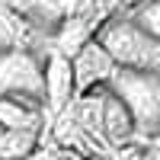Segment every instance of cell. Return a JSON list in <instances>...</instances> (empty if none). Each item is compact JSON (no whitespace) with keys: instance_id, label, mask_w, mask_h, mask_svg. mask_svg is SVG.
I'll use <instances>...</instances> for the list:
<instances>
[{"instance_id":"cell-7","label":"cell","mask_w":160,"mask_h":160,"mask_svg":"<svg viewBox=\"0 0 160 160\" xmlns=\"http://www.w3.org/2000/svg\"><path fill=\"white\" fill-rule=\"evenodd\" d=\"M35 38V32L29 29V22L22 19V13L0 0V55L3 51H19V48H29V42Z\"/></svg>"},{"instance_id":"cell-11","label":"cell","mask_w":160,"mask_h":160,"mask_svg":"<svg viewBox=\"0 0 160 160\" xmlns=\"http://www.w3.org/2000/svg\"><path fill=\"white\" fill-rule=\"evenodd\" d=\"M138 160H160V148H151V151H144Z\"/></svg>"},{"instance_id":"cell-4","label":"cell","mask_w":160,"mask_h":160,"mask_svg":"<svg viewBox=\"0 0 160 160\" xmlns=\"http://www.w3.org/2000/svg\"><path fill=\"white\" fill-rule=\"evenodd\" d=\"M71 64H74L77 96H83V93H90V90H99V87H109L115 80V74H118V64L112 61V55L96 42V38L80 48L71 58Z\"/></svg>"},{"instance_id":"cell-5","label":"cell","mask_w":160,"mask_h":160,"mask_svg":"<svg viewBox=\"0 0 160 160\" xmlns=\"http://www.w3.org/2000/svg\"><path fill=\"white\" fill-rule=\"evenodd\" d=\"M74 99H77L74 64H71V58L48 48V58H45V109L51 115H61L74 106Z\"/></svg>"},{"instance_id":"cell-1","label":"cell","mask_w":160,"mask_h":160,"mask_svg":"<svg viewBox=\"0 0 160 160\" xmlns=\"http://www.w3.org/2000/svg\"><path fill=\"white\" fill-rule=\"evenodd\" d=\"M96 42L112 55L118 71H160V42L131 13L109 16L99 26Z\"/></svg>"},{"instance_id":"cell-8","label":"cell","mask_w":160,"mask_h":160,"mask_svg":"<svg viewBox=\"0 0 160 160\" xmlns=\"http://www.w3.org/2000/svg\"><path fill=\"white\" fill-rule=\"evenodd\" d=\"M45 102L35 99H0V125L7 131H38Z\"/></svg>"},{"instance_id":"cell-9","label":"cell","mask_w":160,"mask_h":160,"mask_svg":"<svg viewBox=\"0 0 160 160\" xmlns=\"http://www.w3.org/2000/svg\"><path fill=\"white\" fill-rule=\"evenodd\" d=\"M144 29H148L157 42H160V0H154V3H148V7H141L138 13H131Z\"/></svg>"},{"instance_id":"cell-2","label":"cell","mask_w":160,"mask_h":160,"mask_svg":"<svg viewBox=\"0 0 160 160\" xmlns=\"http://www.w3.org/2000/svg\"><path fill=\"white\" fill-rule=\"evenodd\" d=\"M109 90L128 106L141 135H160V71H118Z\"/></svg>"},{"instance_id":"cell-6","label":"cell","mask_w":160,"mask_h":160,"mask_svg":"<svg viewBox=\"0 0 160 160\" xmlns=\"http://www.w3.org/2000/svg\"><path fill=\"white\" fill-rule=\"evenodd\" d=\"M135 118H131L128 106L109 90L106 93V106H102V128H99V138L109 141V144H125L131 135H135Z\"/></svg>"},{"instance_id":"cell-14","label":"cell","mask_w":160,"mask_h":160,"mask_svg":"<svg viewBox=\"0 0 160 160\" xmlns=\"http://www.w3.org/2000/svg\"><path fill=\"white\" fill-rule=\"evenodd\" d=\"M3 135H7V128H3V125H0V138H3Z\"/></svg>"},{"instance_id":"cell-12","label":"cell","mask_w":160,"mask_h":160,"mask_svg":"<svg viewBox=\"0 0 160 160\" xmlns=\"http://www.w3.org/2000/svg\"><path fill=\"white\" fill-rule=\"evenodd\" d=\"M68 160H90V157H83V154H74V151H68Z\"/></svg>"},{"instance_id":"cell-10","label":"cell","mask_w":160,"mask_h":160,"mask_svg":"<svg viewBox=\"0 0 160 160\" xmlns=\"http://www.w3.org/2000/svg\"><path fill=\"white\" fill-rule=\"evenodd\" d=\"M148 3H154V0H115V7L118 10H128V13H138L141 7H148Z\"/></svg>"},{"instance_id":"cell-3","label":"cell","mask_w":160,"mask_h":160,"mask_svg":"<svg viewBox=\"0 0 160 160\" xmlns=\"http://www.w3.org/2000/svg\"><path fill=\"white\" fill-rule=\"evenodd\" d=\"M0 99L45 102V64H38L32 48L0 55Z\"/></svg>"},{"instance_id":"cell-13","label":"cell","mask_w":160,"mask_h":160,"mask_svg":"<svg viewBox=\"0 0 160 160\" xmlns=\"http://www.w3.org/2000/svg\"><path fill=\"white\" fill-rule=\"evenodd\" d=\"M26 160H42V151H35L32 157H26Z\"/></svg>"}]
</instances>
